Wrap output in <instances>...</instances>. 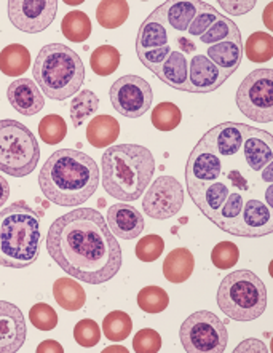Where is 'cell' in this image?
Instances as JSON below:
<instances>
[{
    "instance_id": "cell-22",
    "label": "cell",
    "mask_w": 273,
    "mask_h": 353,
    "mask_svg": "<svg viewBox=\"0 0 273 353\" xmlns=\"http://www.w3.org/2000/svg\"><path fill=\"white\" fill-rule=\"evenodd\" d=\"M130 17V5L125 0H103L96 8V19L104 29H117Z\"/></svg>"
},
{
    "instance_id": "cell-34",
    "label": "cell",
    "mask_w": 273,
    "mask_h": 353,
    "mask_svg": "<svg viewBox=\"0 0 273 353\" xmlns=\"http://www.w3.org/2000/svg\"><path fill=\"white\" fill-rule=\"evenodd\" d=\"M74 339L82 347H94L101 341V327L94 320H80L74 327Z\"/></svg>"
},
{
    "instance_id": "cell-38",
    "label": "cell",
    "mask_w": 273,
    "mask_h": 353,
    "mask_svg": "<svg viewBox=\"0 0 273 353\" xmlns=\"http://www.w3.org/2000/svg\"><path fill=\"white\" fill-rule=\"evenodd\" d=\"M50 352H54V353H63L64 349L61 347L57 341H52V339H47L43 341L42 344L37 347V353H50Z\"/></svg>"
},
{
    "instance_id": "cell-8",
    "label": "cell",
    "mask_w": 273,
    "mask_h": 353,
    "mask_svg": "<svg viewBox=\"0 0 273 353\" xmlns=\"http://www.w3.org/2000/svg\"><path fill=\"white\" fill-rule=\"evenodd\" d=\"M217 305L230 320H257L267 309V288L251 270H235L221 281Z\"/></svg>"
},
{
    "instance_id": "cell-41",
    "label": "cell",
    "mask_w": 273,
    "mask_h": 353,
    "mask_svg": "<svg viewBox=\"0 0 273 353\" xmlns=\"http://www.w3.org/2000/svg\"><path fill=\"white\" fill-rule=\"evenodd\" d=\"M98 203H99V205H101V206H104V205H105V201H104V200H103V199H101V200H99V201H98Z\"/></svg>"
},
{
    "instance_id": "cell-40",
    "label": "cell",
    "mask_w": 273,
    "mask_h": 353,
    "mask_svg": "<svg viewBox=\"0 0 273 353\" xmlns=\"http://www.w3.org/2000/svg\"><path fill=\"white\" fill-rule=\"evenodd\" d=\"M126 352V349H123V347H109V349H105V352Z\"/></svg>"
},
{
    "instance_id": "cell-23",
    "label": "cell",
    "mask_w": 273,
    "mask_h": 353,
    "mask_svg": "<svg viewBox=\"0 0 273 353\" xmlns=\"http://www.w3.org/2000/svg\"><path fill=\"white\" fill-rule=\"evenodd\" d=\"M61 32L69 42H85L91 34V19L87 13L79 12V10L69 12L61 23Z\"/></svg>"
},
{
    "instance_id": "cell-2",
    "label": "cell",
    "mask_w": 273,
    "mask_h": 353,
    "mask_svg": "<svg viewBox=\"0 0 273 353\" xmlns=\"http://www.w3.org/2000/svg\"><path fill=\"white\" fill-rule=\"evenodd\" d=\"M139 61L178 92L205 94L221 88L243 59L241 31L201 0H166L141 24Z\"/></svg>"
},
{
    "instance_id": "cell-7",
    "label": "cell",
    "mask_w": 273,
    "mask_h": 353,
    "mask_svg": "<svg viewBox=\"0 0 273 353\" xmlns=\"http://www.w3.org/2000/svg\"><path fill=\"white\" fill-rule=\"evenodd\" d=\"M32 75L43 94L54 101H64L82 88L85 65L72 48L64 43H50L35 58Z\"/></svg>"
},
{
    "instance_id": "cell-37",
    "label": "cell",
    "mask_w": 273,
    "mask_h": 353,
    "mask_svg": "<svg viewBox=\"0 0 273 353\" xmlns=\"http://www.w3.org/2000/svg\"><path fill=\"white\" fill-rule=\"evenodd\" d=\"M235 352H269V349H267L261 341L247 339V341H243L241 344L236 347Z\"/></svg>"
},
{
    "instance_id": "cell-18",
    "label": "cell",
    "mask_w": 273,
    "mask_h": 353,
    "mask_svg": "<svg viewBox=\"0 0 273 353\" xmlns=\"http://www.w3.org/2000/svg\"><path fill=\"white\" fill-rule=\"evenodd\" d=\"M195 269V257L190 250L176 248L163 261V275L170 283H184Z\"/></svg>"
},
{
    "instance_id": "cell-28",
    "label": "cell",
    "mask_w": 273,
    "mask_h": 353,
    "mask_svg": "<svg viewBox=\"0 0 273 353\" xmlns=\"http://www.w3.org/2000/svg\"><path fill=\"white\" fill-rule=\"evenodd\" d=\"M138 305L145 314H161L168 309L170 296L160 286H145L138 292Z\"/></svg>"
},
{
    "instance_id": "cell-39",
    "label": "cell",
    "mask_w": 273,
    "mask_h": 353,
    "mask_svg": "<svg viewBox=\"0 0 273 353\" xmlns=\"http://www.w3.org/2000/svg\"><path fill=\"white\" fill-rule=\"evenodd\" d=\"M8 196H10V184L7 179L0 176V208L7 203Z\"/></svg>"
},
{
    "instance_id": "cell-24",
    "label": "cell",
    "mask_w": 273,
    "mask_h": 353,
    "mask_svg": "<svg viewBox=\"0 0 273 353\" xmlns=\"http://www.w3.org/2000/svg\"><path fill=\"white\" fill-rule=\"evenodd\" d=\"M133 331V320L126 312L114 310L103 320V332L110 342H123Z\"/></svg>"
},
{
    "instance_id": "cell-10",
    "label": "cell",
    "mask_w": 273,
    "mask_h": 353,
    "mask_svg": "<svg viewBox=\"0 0 273 353\" xmlns=\"http://www.w3.org/2000/svg\"><path fill=\"white\" fill-rule=\"evenodd\" d=\"M179 337L187 353H222L229 344L225 323L210 310H199L187 316Z\"/></svg>"
},
{
    "instance_id": "cell-36",
    "label": "cell",
    "mask_w": 273,
    "mask_h": 353,
    "mask_svg": "<svg viewBox=\"0 0 273 353\" xmlns=\"http://www.w3.org/2000/svg\"><path fill=\"white\" fill-rule=\"evenodd\" d=\"M222 8L225 10L227 13H230L232 17H241L247 12H251L252 8L256 7V2H245V0H230V2H219Z\"/></svg>"
},
{
    "instance_id": "cell-27",
    "label": "cell",
    "mask_w": 273,
    "mask_h": 353,
    "mask_svg": "<svg viewBox=\"0 0 273 353\" xmlns=\"http://www.w3.org/2000/svg\"><path fill=\"white\" fill-rule=\"evenodd\" d=\"M245 53L252 63H267L273 58V39L267 32H254L247 37Z\"/></svg>"
},
{
    "instance_id": "cell-30",
    "label": "cell",
    "mask_w": 273,
    "mask_h": 353,
    "mask_svg": "<svg viewBox=\"0 0 273 353\" xmlns=\"http://www.w3.org/2000/svg\"><path fill=\"white\" fill-rule=\"evenodd\" d=\"M65 134H68V125L61 115L50 114L40 120L39 136L45 144H59L65 138Z\"/></svg>"
},
{
    "instance_id": "cell-32",
    "label": "cell",
    "mask_w": 273,
    "mask_h": 353,
    "mask_svg": "<svg viewBox=\"0 0 273 353\" xmlns=\"http://www.w3.org/2000/svg\"><path fill=\"white\" fill-rule=\"evenodd\" d=\"M240 259V250L239 246L232 241H221L212 248L211 261L217 269L227 270L230 267H235L236 262Z\"/></svg>"
},
{
    "instance_id": "cell-29",
    "label": "cell",
    "mask_w": 273,
    "mask_h": 353,
    "mask_svg": "<svg viewBox=\"0 0 273 353\" xmlns=\"http://www.w3.org/2000/svg\"><path fill=\"white\" fill-rule=\"evenodd\" d=\"M152 125L159 131H173L179 127L182 120V112L178 105L170 103H160L154 108V112L150 115Z\"/></svg>"
},
{
    "instance_id": "cell-15",
    "label": "cell",
    "mask_w": 273,
    "mask_h": 353,
    "mask_svg": "<svg viewBox=\"0 0 273 353\" xmlns=\"http://www.w3.org/2000/svg\"><path fill=\"white\" fill-rule=\"evenodd\" d=\"M28 337L26 319L18 305L0 301V353H14Z\"/></svg>"
},
{
    "instance_id": "cell-26",
    "label": "cell",
    "mask_w": 273,
    "mask_h": 353,
    "mask_svg": "<svg viewBox=\"0 0 273 353\" xmlns=\"http://www.w3.org/2000/svg\"><path fill=\"white\" fill-rule=\"evenodd\" d=\"M98 108L99 98L91 90H82L70 103V120H72L74 127H82L87 119H90V115L98 112Z\"/></svg>"
},
{
    "instance_id": "cell-1",
    "label": "cell",
    "mask_w": 273,
    "mask_h": 353,
    "mask_svg": "<svg viewBox=\"0 0 273 353\" xmlns=\"http://www.w3.org/2000/svg\"><path fill=\"white\" fill-rule=\"evenodd\" d=\"M187 192L206 219L235 236L273 234V136L246 123L212 127L185 165Z\"/></svg>"
},
{
    "instance_id": "cell-25",
    "label": "cell",
    "mask_w": 273,
    "mask_h": 353,
    "mask_svg": "<svg viewBox=\"0 0 273 353\" xmlns=\"http://www.w3.org/2000/svg\"><path fill=\"white\" fill-rule=\"evenodd\" d=\"M91 69L96 75L108 77L112 75L120 65V52L112 45H101L91 53Z\"/></svg>"
},
{
    "instance_id": "cell-21",
    "label": "cell",
    "mask_w": 273,
    "mask_h": 353,
    "mask_svg": "<svg viewBox=\"0 0 273 353\" xmlns=\"http://www.w3.org/2000/svg\"><path fill=\"white\" fill-rule=\"evenodd\" d=\"M30 65L29 50L21 43L7 45L0 52V70L7 77H18L26 74Z\"/></svg>"
},
{
    "instance_id": "cell-16",
    "label": "cell",
    "mask_w": 273,
    "mask_h": 353,
    "mask_svg": "<svg viewBox=\"0 0 273 353\" xmlns=\"http://www.w3.org/2000/svg\"><path fill=\"white\" fill-rule=\"evenodd\" d=\"M105 223L110 232L121 240L138 239L145 227L143 216L130 203H115L110 206Z\"/></svg>"
},
{
    "instance_id": "cell-33",
    "label": "cell",
    "mask_w": 273,
    "mask_h": 353,
    "mask_svg": "<svg viewBox=\"0 0 273 353\" xmlns=\"http://www.w3.org/2000/svg\"><path fill=\"white\" fill-rule=\"evenodd\" d=\"M165 241L160 235L150 234L143 236L136 245V257L143 262H154L163 254Z\"/></svg>"
},
{
    "instance_id": "cell-11",
    "label": "cell",
    "mask_w": 273,
    "mask_h": 353,
    "mask_svg": "<svg viewBox=\"0 0 273 353\" xmlns=\"http://www.w3.org/2000/svg\"><path fill=\"white\" fill-rule=\"evenodd\" d=\"M240 112L256 123L273 120V69L252 70L236 92Z\"/></svg>"
},
{
    "instance_id": "cell-6",
    "label": "cell",
    "mask_w": 273,
    "mask_h": 353,
    "mask_svg": "<svg viewBox=\"0 0 273 353\" xmlns=\"http://www.w3.org/2000/svg\"><path fill=\"white\" fill-rule=\"evenodd\" d=\"M40 216L24 200L0 210V265L26 269L39 259Z\"/></svg>"
},
{
    "instance_id": "cell-5",
    "label": "cell",
    "mask_w": 273,
    "mask_h": 353,
    "mask_svg": "<svg viewBox=\"0 0 273 353\" xmlns=\"http://www.w3.org/2000/svg\"><path fill=\"white\" fill-rule=\"evenodd\" d=\"M101 165L104 190L120 201L141 199L155 173L154 154L138 144L110 145Z\"/></svg>"
},
{
    "instance_id": "cell-19",
    "label": "cell",
    "mask_w": 273,
    "mask_h": 353,
    "mask_svg": "<svg viewBox=\"0 0 273 353\" xmlns=\"http://www.w3.org/2000/svg\"><path fill=\"white\" fill-rule=\"evenodd\" d=\"M120 136V123L110 115H96L87 127L88 143L96 149L108 148Z\"/></svg>"
},
{
    "instance_id": "cell-35",
    "label": "cell",
    "mask_w": 273,
    "mask_h": 353,
    "mask_svg": "<svg viewBox=\"0 0 273 353\" xmlns=\"http://www.w3.org/2000/svg\"><path fill=\"white\" fill-rule=\"evenodd\" d=\"M133 349L136 353H156L161 349V336L150 327L141 330L133 339Z\"/></svg>"
},
{
    "instance_id": "cell-14",
    "label": "cell",
    "mask_w": 273,
    "mask_h": 353,
    "mask_svg": "<svg viewBox=\"0 0 273 353\" xmlns=\"http://www.w3.org/2000/svg\"><path fill=\"white\" fill-rule=\"evenodd\" d=\"M58 13L57 0H10L8 18L19 31L39 34L50 28Z\"/></svg>"
},
{
    "instance_id": "cell-20",
    "label": "cell",
    "mask_w": 273,
    "mask_h": 353,
    "mask_svg": "<svg viewBox=\"0 0 273 353\" xmlns=\"http://www.w3.org/2000/svg\"><path fill=\"white\" fill-rule=\"evenodd\" d=\"M53 296L61 309L77 312L87 302V292L79 281L70 279H58L53 285Z\"/></svg>"
},
{
    "instance_id": "cell-4",
    "label": "cell",
    "mask_w": 273,
    "mask_h": 353,
    "mask_svg": "<svg viewBox=\"0 0 273 353\" xmlns=\"http://www.w3.org/2000/svg\"><path fill=\"white\" fill-rule=\"evenodd\" d=\"M99 181L96 161L74 149L53 152L39 173L40 190L58 206H79L88 201L98 190Z\"/></svg>"
},
{
    "instance_id": "cell-12",
    "label": "cell",
    "mask_w": 273,
    "mask_h": 353,
    "mask_svg": "<svg viewBox=\"0 0 273 353\" xmlns=\"http://www.w3.org/2000/svg\"><path fill=\"white\" fill-rule=\"evenodd\" d=\"M110 104L120 115L139 119L148 112L154 101V92L148 80L139 75H123L115 80L109 92Z\"/></svg>"
},
{
    "instance_id": "cell-13",
    "label": "cell",
    "mask_w": 273,
    "mask_h": 353,
    "mask_svg": "<svg viewBox=\"0 0 273 353\" xmlns=\"http://www.w3.org/2000/svg\"><path fill=\"white\" fill-rule=\"evenodd\" d=\"M184 206V189L174 176H160L143 199L144 213L152 219L174 218Z\"/></svg>"
},
{
    "instance_id": "cell-31",
    "label": "cell",
    "mask_w": 273,
    "mask_h": 353,
    "mask_svg": "<svg viewBox=\"0 0 273 353\" xmlns=\"http://www.w3.org/2000/svg\"><path fill=\"white\" fill-rule=\"evenodd\" d=\"M29 320L39 331H52L58 325V314L52 305L39 302L30 307Z\"/></svg>"
},
{
    "instance_id": "cell-9",
    "label": "cell",
    "mask_w": 273,
    "mask_h": 353,
    "mask_svg": "<svg viewBox=\"0 0 273 353\" xmlns=\"http://www.w3.org/2000/svg\"><path fill=\"white\" fill-rule=\"evenodd\" d=\"M39 159V141L32 131L18 120H0V171L26 178L37 168Z\"/></svg>"
},
{
    "instance_id": "cell-3",
    "label": "cell",
    "mask_w": 273,
    "mask_h": 353,
    "mask_svg": "<svg viewBox=\"0 0 273 353\" xmlns=\"http://www.w3.org/2000/svg\"><path fill=\"white\" fill-rule=\"evenodd\" d=\"M47 251L65 274L90 285L112 280L121 269V248L104 216L77 208L50 225Z\"/></svg>"
},
{
    "instance_id": "cell-17",
    "label": "cell",
    "mask_w": 273,
    "mask_h": 353,
    "mask_svg": "<svg viewBox=\"0 0 273 353\" xmlns=\"http://www.w3.org/2000/svg\"><path fill=\"white\" fill-rule=\"evenodd\" d=\"M8 103L13 109L24 117H32L39 114L45 105V98L40 88L30 79H18L8 85Z\"/></svg>"
}]
</instances>
